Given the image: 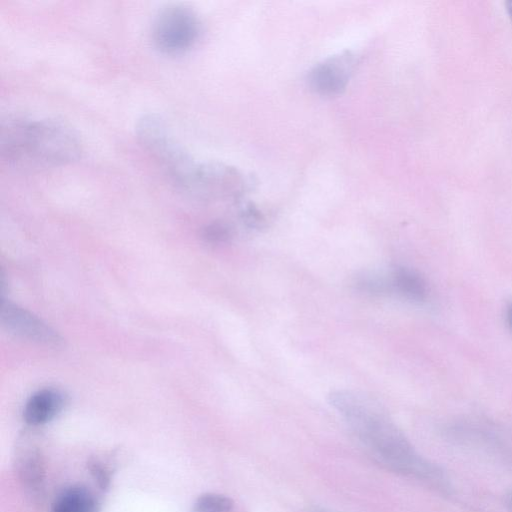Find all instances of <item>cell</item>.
I'll return each instance as SVG.
<instances>
[{"label":"cell","mask_w":512,"mask_h":512,"mask_svg":"<svg viewBox=\"0 0 512 512\" xmlns=\"http://www.w3.org/2000/svg\"><path fill=\"white\" fill-rule=\"evenodd\" d=\"M328 401L377 460L438 490L449 488L445 471L415 450L374 399L357 391L335 390Z\"/></svg>","instance_id":"cell-1"},{"label":"cell","mask_w":512,"mask_h":512,"mask_svg":"<svg viewBox=\"0 0 512 512\" xmlns=\"http://www.w3.org/2000/svg\"><path fill=\"white\" fill-rule=\"evenodd\" d=\"M81 148L75 130L55 118L16 115L1 126L2 157L16 165H66L78 159Z\"/></svg>","instance_id":"cell-2"},{"label":"cell","mask_w":512,"mask_h":512,"mask_svg":"<svg viewBox=\"0 0 512 512\" xmlns=\"http://www.w3.org/2000/svg\"><path fill=\"white\" fill-rule=\"evenodd\" d=\"M136 135L174 184L188 192L198 163L178 141L167 122L156 114L144 115L137 121Z\"/></svg>","instance_id":"cell-3"},{"label":"cell","mask_w":512,"mask_h":512,"mask_svg":"<svg viewBox=\"0 0 512 512\" xmlns=\"http://www.w3.org/2000/svg\"><path fill=\"white\" fill-rule=\"evenodd\" d=\"M200 35V21L196 12L181 3L162 7L151 26L154 47L166 55H179L190 50Z\"/></svg>","instance_id":"cell-4"},{"label":"cell","mask_w":512,"mask_h":512,"mask_svg":"<svg viewBox=\"0 0 512 512\" xmlns=\"http://www.w3.org/2000/svg\"><path fill=\"white\" fill-rule=\"evenodd\" d=\"M355 64L356 58L350 52L331 56L311 70L310 86L321 95L338 94L346 87Z\"/></svg>","instance_id":"cell-5"},{"label":"cell","mask_w":512,"mask_h":512,"mask_svg":"<svg viewBox=\"0 0 512 512\" xmlns=\"http://www.w3.org/2000/svg\"><path fill=\"white\" fill-rule=\"evenodd\" d=\"M2 321L16 334L38 343L58 345V335L40 319L9 302L2 304Z\"/></svg>","instance_id":"cell-6"},{"label":"cell","mask_w":512,"mask_h":512,"mask_svg":"<svg viewBox=\"0 0 512 512\" xmlns=\"http://www.w3.org/2000/svg\"><path fill=\"white\" fill-rule=\"evenodd\" d=\"M63 406V395L58 390L45 388L28 399L23 410V418L30 425H41L52 420Z\"/></svg>","instance_id":"cell-7"},{"label":"cell","mask_w":512,"mask_h":512,"mask_svg":"<svg viewBox=\"0 0 512 512\" xmlns=\"http://www.w3.org/2000/svg\"><path fill=\"white\" fill-rule=\"evenodd\" d=\"M20 479L31 491L41 489L44 481L45 468L41 452L34 446L25 448L20 452L17 461Z\"/></svg>","instance_id":"cell-8"},{"label":"cell","mask_w":512,"mask_h":512,"mask_svg":"<svg viewBox=\"0 0 512 512\" xmlns=\"http://www.w3.org/2000/svg\"><path fill=\"white\" fill-rule=\"evenodd\" d=\"M51 512H96V501L85 487L72 486L57 497Z\"/></svg>","instance_id":"cell-9"},{"label":"cell","mask_w":512,"mask_h":512,"mask_svg":"<svg viewBox=\"0 0 512 512\" xmlns=\"http://www.w3.org/2000/svg\"><path fill=\"white\" fill-rule=\"evenodd\" d=\"M392 291H396L407 299L420 301L427 293L422 277L415 271L400 267L390 276Z\"/></svg>","instance_id":"cell-10"},{"label":"cell","mask_w":512,"mask_h":512,"mask_svg":"<svg viewBox=\"0 0 512 512\" xmlns=\"http://www.w3.org/2000/svg\"><path fill=\"white\" fill-rule=\"evenodd\" d=\"M233 506V500L225 495L206 493L197 498L194 512H230Z\"/></svg>","instance_id":"cell-11"},{"label":"cell","mask_w":512,"mask_h":512,"mask_svg":"<svg viewBox=\"0 0 512 512\" xmlns=\"http://www.w3.org/2000/svg\"><path fill=\"white\" fill-rule=\"evenodd\" d=\"M355 284L359 290L369 294L382 295L392 291L390 277L374 273H363L356 278Z\"/></svg>","instance_id":"cell-12"},{"label":"cell","mask_w":512,"mask_h":512,"mask_svg":"<svg viewBox=\"0 0 512 512\" xmlns=\"http://www.w3.org/2000/svg\"><path fill=\"white\" fill-rule=\"evenodd\" d=\"M87 466L100 488L107 489L110 484V472L107 467L95 458L90 459Z\"/></svg>","instance_id":"cell-13"},{"label":"cell","mask_w":512,"mask_h":512,"mask_svg":"<svg viewBox=\"0 0 512 512\" xmlns=\"http://www.w3.org/2000/svg\"><path fill=\"white\" fill-rule=\"evenodd\" d=\"M205 236L209 241L222 242L228 238L229 231L221 224H212L206 228Z\"/></svg>","instance_id":"cell-14"},{"label":"cell","mask_w":512,"mask_h":512,"mask_svg":"<svg viewBox=\"0 0 512 512\" xmlns=\"http://www.w3.org/2000/svg\"><path fill=\"white\" fill-rule=\"evenodd\" d=\"M505 507L508 512H512V488L507 492L505 496Z\"/></svg>","instance_id":"cell-15"},{"label":"cell","mask_w":512,"mask_h":512,"mask_svg":"<svg viewBox=\"0 0 512 512\" xmlns=\"http://www.w3.org/2000/svg\"><path fill=\"white\" fill-rule=\"evenodd\" d=\"M506 9H507V12H508V15L511 19V22H512V0L511 1H507L506 3Z\"/></svg>","instance_id":"cell-16"},{"label":"cell","mask_w":512,"mask_h":512,"mask_svg":"<svg viewBox=\"0 0 512 512\" xmlns=\"http://www.w3.org/2000/svg\"><path fill=\"white\" fill-rule=\"evenodd\" d=\"M508 321H509V324L512 328V306L510 307L509 311H508Z\"/></svg>","instance_id":"cell-17"}]
</instances>
